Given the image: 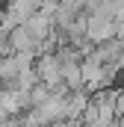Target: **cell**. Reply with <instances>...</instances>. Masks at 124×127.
Instances as JSON below:
<instances>
[{
    "mask_svg": "<svg viewBox=\"0 0 124 127\" xmlns=\"http://www.w3.org/2000/svg\"><path fill=\"white\" fill-rule=\"evenodd\" d=\"M35 77H38V83H44L50 92H59L65 89V83H62V71H59V56L56 53H38L35 56Z\"/></svg>",
    "mask_w": 124,
    "mask_h": 127,
    "instance_id": "cell-1",
    "label": "cell"
},
{
    "mask_svg": "<svg viewBox=\"0 0 124 127\" xmlns=\"http://www.w3.org/2000/svg\"><path fill=\"white\" fill-rule=\"evenodd\" d=\"M115 18L124 21V0H118V6H115Z\"/></svg>",
    "mask_w": 124,
    "mask_h": 127,
    "instance_id": "cell-5",
    "label": "cell"
},
{
    "mask_svg": "<svg viewBox=\"0 0 124 127\" xmlns=\"http://www.w3.org/2000/svg\"><path fill=\"white\" fill-rule=\"evenodd\" d=\"M24 30L30 32V35L35 38V41H41V38H44L47 32L53 30V18H50V15H44L41 9H35V12H32L30 18L24 21Z\"/></svg>",
    "mask_w": 124,
    "mask_h": 127,
    "instance_id": "cell-4",
    "label": "cell"
},
{
    "mask_svg": "<svg viewBox=\"0 0 124 127\" xmlns=\"http://www.w3.org/2000/svg\"><path fill=\"white\" fill-rule=\"evenodd\" d=\"M3 3H6V0H0V6H3Z\"/></svg>",
    "mask_w": 124,
    "mask_h": 127,
    "instance_id": "cell-6",
    "label": "cell"
},
{
    "mask_svg": "<svg viewBox=\"0 0 124 127\" xmlns=\"http://www.w3.org/2000/svg\"><path fill=\"white\" fill-rule=\"evenodd\" d=\"M112 21L115 18H106L100 12H89V18H86V38L92 44H100V41L112 38Z\"/></svg>",
    "mask_w": 124,
    "mask_h": 127,
    "instance_id": "cell-2",
    "label": "cell"
},
{
    "mask_svg": "<svg viewBox=\"0 0 124 127\" xmlns=\"http://www.w3.org/2000/svg\"><path fill=\"white\" fill-rule=\"evenodd\" d=\"M9 53H35L38 56V41L24 30V24H15L9 30Z\"/></svg>",
    "mask_w": 124,
    "mask_h": 127,
    "instance_id": "cell-3",
    "label": "cell"
}]
</instances>
